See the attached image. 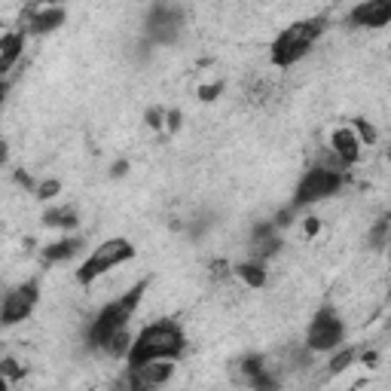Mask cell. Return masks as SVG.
Wrapping results in <instances>:
<instances>
[{
  "label": "cell",
  "instance_id": "cell-22",
  "mask_svg": "<svg viewBox=\"0 0 391 391\" xmlns=\"http://www.w3.org/2000/svg\"><path fill=\"white\" fill-rule=\"evenodd\" d=\"M223 92V86L220 83H214V86H202V89H199V98H202V101H214V98H217Z\"/></svg>",
  "mask_w": 391,
  "mask_h": 391
},
{
  "label": "cell",
  "instance_id": "cell-3",
  "mask_svg": "<svg viewBox=\"0 0 391 391\" xmlns=\"http://www.w3.org/2000/svg\"><path fill=\"white\" fill-rule=\"evenodd\" d=\"M324 25H327L324 16H312V18H302V22L288 25L285 31H281L276 40H272V49H269L272 64L290 67L293 62L306 58L309 49H312V43H315L318 37L324 34Z\"/></svg>",
  "mask_w": 391,
  "mask_h": 391
},
{
  "label": "cell",
  "instance_id": "cell-20",
  "mask_svg": "<svg viewBox=\"0 0 391 391\" xmlns=\"http://www.w3.org/2000/svg\"><path fill=\"white\" fill-rule=\"evenodd\" d=\"M355 129H358V135H361V141H367V144L376 141V129H373V125H370L367 120H355Z\"/></svg>",
  "mask_w": 391,
  "mask_h": 391
},
{
  "label": "cell",
  "instance_id": "cell-21",
  "mask_svg": "<svg viewBox=\"0 0 391 391\" xmlns=\"http://www.w3.org/2000/svg\"><path fill=\"white\" fill-rule=\"evenodd\" d=\"M58 190H62V187H58V181H46V183H40V187H37V196H40V199H52Z\"/></svg>",
  "mask_w": 391,
  "mask_h": 391
},
{
  "label": "cell",
  "instance_id": "cell-2",
  "mask_svg": "<svg viewBox=\"0 0 391 391\" xmlns=\"http://www.w3.org/2000/svg\"><path fill=\"white\" fill-rule=\"evenodd\" d=\"M147 288H150V281H138V285L129 288L123 297H116L113 302H107V306L98 312L95 321L89 324V342L95 348H107V342L113 336L125 334V324L132 321L135 309L141 306V297H144Z\"/></svg>",
  "mask_w": 391,
  "mask_h": 391
},
{
  "label": "cell",
  "instance_id": "cell-14",
  "mask_svg": "<svg viewBox=\"0 0 391 391\" xmlns=\"http://www.w3.org/2000/svg\"><path fill=\"white\" fill-rule=\"evenodd\" d=\"M22 49H25V34H22V31L4 34V40H0V71L9 74V67L18 62Z\"/></svg>",
  "mask_w": 391,
  "mask_h": 391
},
{
  "label": "cell",
  "instance_id": "cell-9",
  "mask_svg": "<svg viewBox=\"0 0 391 391\" xmlns=\"http://www.w3.org/2000/svg\"><path fill=\"white\" fill-rule=\"evenodd\" d=\"M171 373H174L171 361H150V364H141V367H129V373L123 379V388L125 391H153V388L169 382Z\"/></svg>",
  "mask_w": 391,
  "mask_h": 391
},
{
  "label": "cell",
  "instance_id": "cell-23",
  "mask_svg": "<svg viewBox=\"0 0 391 391\" xmlns=\"http://www.w3.org/2000/svg\"><path fill=\"white\" fill-rule=\"evenodd\" d=\"M4 373H6L9 379H18V376H25V370H22V367H18V364H16V361H13V358H6V361H4Z\"/></svg>",
  "mask_w": 391,
  "mask_h": 391
},
{
  "label": "cell",
  "instance_id": "cell-4",
  "mask_svg": "<svg viewBox=\"0 0 391 391\" xmlns=\"http://www.w3.org/2000/svg\"><path fill=\"white\" fill-rule=\"evenodd\" d=\"M132 257H135V244L129 239H107V242L98 244V248L89 254V260L76 269V281H80L83 288H89L98 276L110 272L113 266H120V263H129Z\"/></svg>",
  "mask_w": 391,
  "mask_h": 391
},
{
  "label": "cell",
  "instance_id": "cell-19",
  "mask_svg": "<svg viewBox=\"0 0 391 391\" xmlns=\"http://www.w3.org/2000/svg\"><path fill=\"white\" fill-rule=\"evenodd\" d=\"M355 355H358V351H355V348H346V351H342V355H336L334 361H330V376H336V373H342V370H346V367L351 364V361H355Z\"/></svg>",
  "mask_w": 391,
  "mask_h": 391
},
{
  "label": "cell",
  "instance_id": "cell-7",
  "mask_svg": "<svg viewBox=\"0 0 391 391\" xmlns=\"http://www.w3.org/2000/svg\"><path fill=\"white\" fill-rule=\"evenodd\" d=\"M37 300H40V285H37V281H22L18 288H13L4 300V312H0L4 324L13 327V324H18V321H25L34 312Z\"/></svg>",
  "mask_w": 391,
  "mask_h": 391
},
{
  "label": "cell",
  "instance_id": "cell-26",
  "mask_svg": "<svg viewBox=\"0 0 391 391\" xmlns=\"http://www.w3.org/2000/svg\"><path fill=\"white\" fill-rule=\"evenodd\" d=\"M125 171H129V162H113V169H110V174H113V178H120V174H125Z\"/></svg>",
  "mask_w": 391,
  "mask_h": 391
},
{
  "label": "cell",
  "instance_id": "cell-17",
  "mask_svg": "<svg viewBox=\"0 0 391 391\" xmlns=\"http://www.w3.org/2000/svg\"><path fill=\"white\" fill-rule=\"evenodd\" d=\"M266 361H263V358H257V355H248V358H244V361H239V367H236V373H239V379H242V382L244 385H254V382H257V379L263 376V373H266Z\"/></svg>",
  "mask_w": 391,
  "mask_h": 391
},
{
  "label": "cell",
  "instance_id": "cell-11",
  "mask_svg": "<svg viewBox=\"0 0 391 391\" xmlns=\"http://www.w3.org/2000/svg\"><path fill=\"white\" fill-rule=\"evenodd\" d=\"M351 25L358 28H385L391 25V0H367V4H358L348 13Z\"/></svg>",
  "mask_w": 391,
  "mask_h": 391
},
{
  "label": "cell",
  "instance_id": "cell-29",
  "mask_svg": "<svg viewBox=\"0 0 391 391\" xmlns=\"http://www.w3.org/2000/svg\"><path fill=\"white\" fill-rule=\"evenodd\" d=\"M318 227H321V223H318L315 217H309V223H306V232H309V236H312V232H318Z\"/></svg>",
  "mask_w": 391,
  "mask_h": 391
},
{
  "label": "cell",
  "instance_id": "cell-13",
  "mask_svg": "<svg viewBox=\"0 0 391 391\" xmlns=\"http://www.w3.org/2000/svg\"><path fill=\"white\" fill-rule=\"evenodd\" d=\"M276 223H260L257 230H254V242H251V254L257 260H266L272 257V254H278L281 251V242L276 239Z\"/></svg>",
  "mask_w": 391,
  "mask_h": 391
},
{
  "label": "cell",
  "instance_id": "cell-8",
  "mask_svg": "<svg viewBox=\"0 0 391 391\" xmlns=\"http://www.w3.org/2000/svg\"><path fill=\"white\" fill-rule=\"evenodd\" d=\"M181 25H183V16L178 6H153L150 16H147V40L169 46L178 40Z\"/></svg>",
  "mask_w": 391,
  "mask_h": 391
},
{
  "label": "cell",
  "instance_id": "cell-5",
  "mask_svg": "<svg viewBox=\"0 0 391 391\" xmlns=\"http://www.w3.org/2000/svg\"><path fill=\"white\" fill-rule=\"evenodd\" d=\"M342 339H346V324H342V318L336 315V309L321 306L309 324V334H306L309 351H334Z\"/></svg>",
  "mask_w": 391,
  "mask_h": 391
},
{
  "label": "cell",
  "instance_id": "cell-28",
  "mask_svg": "<svg viewBox=\"0 0 391 391\" xmlns=\"http://www.w3.org/2000/svg\"><path fill=\"white\" fill-rule=\"evenodd\" d=\"M16 181H18V183H22V187H34V181H31V178H28V174H22V171H18V174H16Z\"/></svg>",
  "mask_w": 391,
  "mask_h": 391
},
{
  "label": "cell",
  "instance_id": "cell-10",
  "mask_svg": "<svg viewBox=\"0 0 391 391\" xmlns=\"http://www.w3.org/2000/svg\"><path fill=\"white\" fill-rule=\"evenodd\" d=\"M64 22L62 6H28L22 13V31L25 34H49Z\"/></svg>",
  "mask_w": 391,
  "mask_h": 391
},
{
  "label": "cell",
  "instance_id": "cell-24",
  "mask_svg": "<svg viewBox=\"0 0 391 391\" xmlns=\"http://www.w3.org/2000/svg\"><path fill=\"white\" fill-rule=\"evenodd\" d=\"M211 276H214V278H227V276H230V266H227L223 260H214V263H211Z\"/></svg>",
  "mask_w": 391,
  "mask_h": 391
},
{
  "label": "cell",
  "instance_id": "cell-25",
  "mask_svg": "<svg viewBox=\"0 0 391 391\" xmlns=\"http://www.w3.org/2000/svg\"><path fill=\"white\" fill-rule=\"evenodd\" d=\"M162 120V110H147V125H153V129H159Z\"/></svg>",
  "mask_w": 391,
  "mask_h": 391
},
{
  "label": "cell",
  "instance_id": "cell-18",
  "mask_svg": "<svg viewBox=\"0 0 391 391\" xmlns=\"http://www.w3.org/2000/svg\"><path fill=\"white\" fill-rule=\"evenodd\" d=\"M43 223L46 227H62V230H74L76 227V211L71 205H64V208H49L43 214Z\"/></svg>",
  "mask_w": 391,
  "mask_h": 391
},
{
  "label": "cell",
  "instance_id": "cell-12",
  "mask_svg": "<svg viewBox=\"0 0 391 391\" xmlns=\"http://www.w3.org/2000/svg\"><path fill=\"white\" fill-rule=\"evenodd\" d=\"M330 147H334L336 159L342 165L358 162V156H361V138H358L355 132H348V129H336L334 138H330Z\"/></svg>",
  "mask_w": 391,
  "mask_h": 391
},
{
  "label": "cell",
  "instance_id": "cell-27",
  "mask_svg": "<svg viewBox=\"0 0 391 391\" xmlns=\"http://www.w3.org/2000/svg\"><path fill=\"white\" fill-rule=\"evenodd\" d=\"M178 125H181V113L171 110V113H169V129H178Z\"/></svg>",
  "mask_w": 391,
  "mask_h": 391
},
{
  "label": "cell",
  "instance_id": "cell-15",
  "mask_svg": "<svg viewBox=\"0 0 391 391\" xmlns=\"http://www.w3.org/2000/svg\"><path fill=\"white\" fill-rule=\"evenodd\" d=\"M80 248H83V239H76V236L58 239V242L43 248V263H64V260H71Z\"/></svg>",
  "mask_w": 391,
  "mask_h": 391
},
{
  "label": "cell",
  "instance_id": "cell-16",
  "mask_svg": "<svg viewBox=\"0 0 391 391\" xmlns=\"http://www.w3.org/2000/svg\"><path fill=\"white\" fill-rule=\"evenodd\" d=\"M236 276H239L248 288H263V285H266V266H263V260L239 263V266H236Z\"/></svg>",
  "mask_w": 391,
  "mask_h": 391
},
{
  "label": "cell",
  "instance_id": "cell-6",
  "mask_svg": "<svg viewBox=\"0 0 391 391\" xmlns=\"http://www.w3.org/2000/svg\"><path fill=\"white\" fill-rule=\"evenodd\" d=\"M339 187H342V171L315 165V169L306 171V178L300 181L297 196H293V208H302V205H315L321 199H330Z\"/></svg>",
  "mask_w": 391,
  "mask_h": 391
},
{
  "label": "cell",
  "instance_id": "cell-1",
  "mask_svg": "<svg viewBox=\"0 0 391 391\" xmlns=\"http://www.w3.org/2000/svg\"><path fill=\"white\" fill-rule=\"evenodd\" d=\"M183 346H187V336L178 321H156L141 330L125 358H129V367H141L150 361H174Z\"/></svg>",
  "mask_w": 391,
  "mask_h": 391
}]
</instances>
